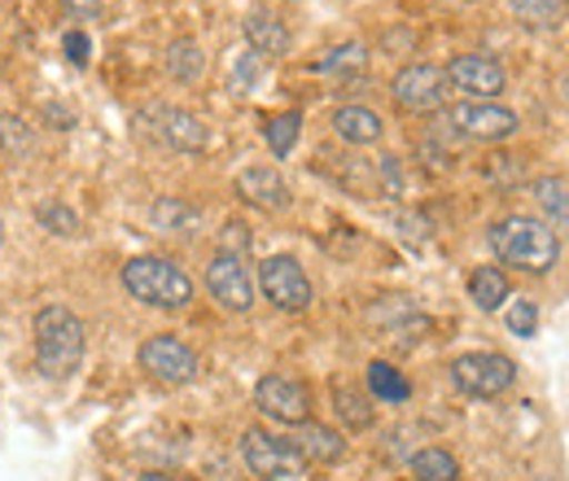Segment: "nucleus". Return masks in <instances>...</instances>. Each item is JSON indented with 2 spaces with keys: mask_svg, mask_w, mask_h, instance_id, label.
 Listing matches in <instances>:
<instances>
[{
  "mask_svg": "<svg viewBox=\"0 0 569 481\" xmlns=\"http://www.w3.org/2000/svg\"><path fill=\"white\" fill-rule=\"evenodd\" d=\"M491 250L503 268L543 275L561 259V237L535 214H508L491 228Z\"/></svg>",
  "mask_w": 569,
  "mask_h": 481,
  "instance_id": "f257e3e1",
  "label": "nucleus"
},
{
  "mask_svg": "<svg viewBox=\"0 0 569 481\" xmlns=\"http://www.w3.org/2000/svg\"><path fill=\"white\" fill-rule=\"evenodd\" d=\"M36 363L49 381H67L83 363V324L67 307H44L36 315Z\"/></svg>",
  "mask_w": 569,
  "mask_h": 481,
  "instance_id": "f03ea898",
  "label": "nucleus"
},
{
  "mask_svg": "<svg viewBox=\"0 0 569 481\" xmlns=\"http://www.w3.org/2000/svg\"><path fill=\"white\" fill-rule=\"evenodd\" d=\"M123 289L144 302V307H162V311H180L193 302V280L180 272L171 259H153L141 254L132 263H123Z\"/></svg>",
  "mask_w": 569,
  "mask_h": 481,
  "instance_id": "7ed1b4c3",
  "label": "nucleus"
},
{
  "mask_svg": "<svg viewBox=\"0 0 569 481\" xmlns=\"http://www.w3.org/2000/svg\"><path fill=\"white\" fill-rule=\"evenodd\" d=\"M241 455H246V469L263 481H298L307 473V460L293 451V442L272 438V433H263V429H246Z\"/></svg>",
  "mask_w": 569,
  "mask_h": 481,
  "instance_id": "20e7f679",
  "label": "nucleus"
},
{
  "mask_svg": "<svg viewBox=\"0 0 569 481\" xmlns=\"http://www.w3.org/2000/svg\"><path fill=\"white\" fill-rule=\"evenodd\" d=\"M451 381L473 394V399H496L503 394L512 381H517V363L508 354H491V350H478V354H460L451 363Z\"/></svg>",
  "mask_w": 569,
  "mask_h": 481,
  "instance_id": "39448f33",
  "label": "nucleus"
},
{
  "mask_svg": "<svg viewBox=\"0 0 569 481\" xmlns=\"http://www.w3.org/2000/svg\"><path fill=\"white\" fill-rule=\"evenodd\" d=\"M390 92H395L399 110H412V114H433V110H442V101L451 97V83H447V70L417 62V67H403L399 74H395Z\"/></svg>",
  "mask_w": 569,
  "mask_h": 481,
  "instance_id": "423d86ee",
  "label": "nucleus"
},
{
  "mask_svg": "<svg viewBox=\"0 0 569 481\" xmlns=\"http://www.w3.org/2000/svg\"><path fill=\"white\" fill-rule=\"evenodd\" d=\"M259 289H263V298H268L272 307H281V311H307V307H311V280L302 272V263L289 259V254L263 259V268H259Z\"/></svg>",
  "mask_w": 569,
  "mask_h": 481,
  "instance_id": "0eeeda50",
  "label": "nucleus"
},
{
  "mask_svg": "<svg viewBox=\"0 0 569 481\" xmlns=\"http://www.w3.org/2000/svg\"><path fill=\"white\" fill-rule=\"evenodd\" d=\"M141 368L153 381H162V385H189L198 377V354L180 338L158 333V338H149L141 345Z\"/></svg>",
  "mask_w": 569,
  "mask_h": 481,
  "instance_id": "6e6552de",
  "label": "nucleus"
},
{
  "mask_svg": "<svg viewBox=\"0 0 569 481\" xmlns=\"http://www.w3.org/2000/svg\"><path fill=\"white\" fill-rule=\"evenodd\" d=\"M447 119H451V128H456L460 137L487 140V144L508 140L517 132V114H512L508 106H496V101H460V106H451Z\"/></svg>",
  "mask_w": 569,
  "mask_h": 481,
  "instance_id": "1a4fd4ad",
  "label": "nucleus"
},
{
  "mask_svg": "<svg viewBox=\"0 0 569 481\" xmlns=\"http://www.w3.org/2000/svg\"><path fill=\"white\" fill-rule=\"evenodd\" d=\"M207 289L223 311H250L254 307V280L246 259L237 254H214L211 268H207Z\"/></svg>",
  "mask_w": 569,
  "mask_h": 481,
  "instance_id": "9d476101",
  "label": "nucleus"
},
{
  "mask_svg": "<svg viewBox=\"0 0 569 481\" xmlns=\"http://www.w3.org/2000/svg\"><path fill=\"white\" fill-rule=\"evenodd\" d=\"M254 403H259V412L281 420V424H302L311 415V390L293 377H263L254 385Z\"/></svg>",
  "mask_w": 569,
  "mask_h": 481,
  "instance_id": "9b49d317",
  "label": "nucleus"
},
{
  "mask_svg": "<svg viewBox=\"0 0 569 481\" xmlns=\"http://www.w3.org/2000/svg\"><path fill=\"white\" fill-rule=\"evenodd\" d=\"M447 83L460 88V92H473V97L491 101L496 92H503V70H499V62L487 58V53H460V58H451V67H447Z\"/></svg>",
  "mask_w": 569,
  "mask_h": 481,
  "instance_id": "f8f14e48",
  "label": "nucleus"
},
{
  "mask_svg": "<svg viewBox=\"0 0 569 481\" xmlns=\"http://www.w3.org/2000/svg\"><path fill=\"white\" fill-rule=\"evenodd\" d=\"M153 114V123H158V137L167 140L171 149H180V153H202L207 144H211V132H207V123L198 119V114H189V110H149Z\"/></svg>",
  "mask_w": 569,
  "mask_h": 481,
  "instance_id": "ddd939ff",
  "label": "nucleus"
},
{
  "mask_svg": "<svg viewBox=\"0 0 569 481\" xmlns=\"http://www.w3.org/2000/svg\"><path fill=\"white\" fill-rule=\"evenodd\" d=\"M237 198H246L250 207H263V210H284L289 207V184L281 180L277 167H246L237 176Z\"/></svg>",
  "mask_w": 569,
  "mask_h": 481,
  "instance_id": "4468645a",
  "label": "nucleus"
},
{
  "mask_svg": "<svg viewBox=\"0 0 569 481\" xmlns=\"http://www.w3.org/2000/svg\"><path fill=\"white\" fill-rule=\"evenodd\" d=\"M293 451H298L307 464H338V460L347 455V438L333 433L329 424L302 420V424H298V438H293Z\"/></svg>",
  "mask_w": 569,
  "mask_h": 481,
  "instance_id": "2eb2a0df",
  "label": "nucleus"
},
{
  "mask_svg": "<svg viewBox=\"0 0 569 481\" xmlns=\"http://www.w3.org/2000/svg\"><path fill=\"white\" fill-rule=\"evenodd\" d=\"M246 40L263 58H284L289 53V31H284L281 18H272V13H250L246 18Z\"/></svg>",
  "mask_w": 569,
  "mask_h": 481,
  "instance_id": "dca6fc26",
  "label": "nucleus"
},
{
  "mask_svg": "<svg viewBox=\"0 0 569 481\" xmlns=\"http://www.w3.org/2000/svg\"><path fill=\"white\" fill-rule=\"evenodd\" d=\"M535 202L543 210V223L552 232H569V184L557 176H543L535 180Z\"/></svg>",
  "mask_w": 569,
  "mask_h": 481,
  "instance_id": "f3484780",
  "label": "nucleus"
},
{
  "mask_svg": "<svg viewBox=\"0 0 569 481\" xmlns=\"http://www.w3.org/2000/svg\"><path fill=\"white\" fill-rule=\"evenodd\" d=\"M333 132L347 144H372V140H381V119L368 106H342L333 114Z\"/></svg>",
  "mask_w": 569,
  "mask_h": 481,
  "instance_id": "a211bd4d",
  "label": "nucleus"
},
{
  "mask_svg": "<svg viewBox=\"0 0 569 481\" xmlns=\"http://www.w3.org/2000/svg\"><path fill=\"white\" fill-rule=\"evenodd\" d=\"M368 390H372V399H381V403H408V394H412V385H408V377L399 372V368H390V363H368Z\"/></svg>",
  "mask_w": 569,
  "mask_h": 481,
  "instance_id": "6ab92c4d",
  "label": "nucleus"
},
{
  "mask_svg": "<svg viewBox=\"0 0 569 481\" xmlns=\"http://www.w3.org/2000/svg\"><path fill=\"white\" fill-rule=\"evenodd\" d=\"M202 70H207V58H202L198 40H171V49H167V74L171 79L193 83V79H202Z\"/></svg>",
  "mask_w": 569,
  "mask_h": 481,
  "instance_id": "aec40b11",
  "label": "nucleus"
},
{
  "mask_svg": "<svg viewBox=\"0 0 569 481\" xmlns=\"http://www.w3.org/2000/svg\"><path fill=\"white\" fill-rule=\"evenodd\" d=\"M469 298L482 307V311H499L508 302V280L499 268H478L469 275Z\"/></svg>",
  "mask_w": 569,
  "mask_h": 481,
  "instance_id": "412c9836",
  "label": "nucleus"
},
{
  "mask_svg": "<svg viewBox=\"0 0 569 481\" xmlns=\"http://www.w3.org/2000/svg\"><path fill=\"white\" fill-rule=\"evenodd\" d=\"M412 478L417 481H456L460 478V464H456V455H451V451H442V447H426V451H417V455H412Z\"/></svg>",
  "mask_w": 569,
  "mask_h": 481,
  "instance_id": "4be33fe9",
  "label": "nucleus"
},
{
  "mask_svg": "<svg viewBox=\"0 0 569 481\" xmlns=\"http://www.w3.org/2000/svg\"><path fill=\"white\" fill-rule=\"evenodd\" d=\"M149 219H153L162 232H193V228H198V210L184 207L180 198H162L158 207L149 210Z\"/></svg>",
  "mask_w": 569,
  "mask_h": 481,
  "instance_id": "5701e85b",
  "label": "nucleus"
},
{
  "mask_svg": "<svg viewBox=\"0 0 569 481\" xmlns=\"http://www.w3.org/2000/svg\"><path fill=\"white\" fill-rule=\"evenodd\" d=\"M298 132H302V114H293V110H289V114H272V119L263 123V140L272 144L277 158H284V153L298 144Z\"/></svg>",
  "mask_w": 569,
  "mask_h": 481,
  "instance_id": "b1692460",
  "label": "nucleus"
},
{
  "mask_svg": "<svg viewBox=\"0 0 569 481\" xmlns=\"http://www.w3.org/2000/svg\"><path fill=\"white\" fill-rule=\"evenodd\" d=\"M508 4L530 27H561V18H566V0H508Z\"/></svg>",
  "mask_w": 569,
  "mask_h": 481,
  "instance_id": "393cba45",
  "label": "nucleus"
},
{
  "mask_svg": "<svg viewBox=\"0 0 569 481\" xmlns=\"http://www.w3.org/2000/svg\"><path fill=\"white\" fill-rule=\"evenodd\" d=\"M333 403H338V415L351 424V429H363V424H372V408H368V399L351 390V385H338L333 390Z\"/></svg>",
  "mask_w": 569,
  "mask_h": 481,
  "instance_id": "a878e982",
  "label": "nucleus"
},
{
  "mask_svg": "<svg viewBox=\"0 0 569 481\" xmlns=\"http://www.w3.org/2000/svg\"><path fill=\"white\" fill-rule=\"evenodd\" d=\"M36 219H40L49 232H58V237H79V214H74L67 202H40V207H36Z\"/></svg>",
  "mask_w": 569,
  "mask_h": 481,
  "instance_id": "bb28decb",
  "label": "nucleus"
},
{
  "mask_svg": "<svg viewBox=\"0 0 569 481\" xmlns=\"http://www.w3.org/2000/svg\"><path fill=\"white\" fill-rule=\"evenodd\" d=\"M0 149H4V153H31V149H36L31 128H27L18 114H0Z\"/></svg>",
  "mask_w": 569,
  "mask_h": 481,
  "instance_id": "cd10ccee",
  "label": "nucleus"
},
{
  "mask_svg": "<svg viewBox=\"0 0 569 481\" xmlns=\"http://www.w3.org/2000/svg\"><path fill=\"white\" fill-rule=\"evenodd\" d=\"M359 67H363V49L359 44H342L329 58L316 62V70H325V74H342V70H359Z\"/></svg>",
  "mask_w": 569,
  "mask_h": 481,
  "instance_id": "c85d7f7f",
  "label": "nucleus"
},
{
  "mask_svg": "<svg viewBox=\"0 0 569 481\" xmlns=\"http://www.w3.org/2000/svg\"><path fill=\"white\" fill-rule=\"evenodd\" d=\"M246 250H250V228L237 223V219L223 223V232H219V254H237V259H241Z\"/></svg>",
  "mask_w": 569,
  "mask_h": 481,
  "instance_id": "c756f323",
  "label": "nucleus"
},
{
  "mask_svg": "<svg viewBox=\"0 0 569 481\" xmlns=\"http://www.w3.org/2000/svg\"><path fill=\"white\" fill-rule=\"evenodd\" d=\"M508 329H512L517 338H535V329H539V311H535V302H517V307L508 311Z\"/></svg>",
  "mask_w": 569,
  "mask_h": 481,
  "instance_id": "7c9ffc66",
  "label": "nucleus"
},
{
  "mask_svg": "<svg viewBox=\"0 0 569 481\" xmlns=\"http://www.w3.org/2000/svg\"><path fill=\"white\" fill-rule=\"evenodd\" d=\"M254 74H259V53H246V58L232 67V92L246 97V88L254 83Z\"/></svg>",
  "mask_w": 569,
  "mask_h": 481,
  "instance_id": "2f4dec72",
  "label": "nucleus"
},
{
  "mask_svg": "<svg viewBox=\"0 0 569 481\" xmlns=\"http://www.w3.org/2000/svg\"><path fill=\"white\" fill-rule=\"evenodd\" d=\"M487 176H491V180H503V176L517 180V176H521V158H503V153H499V158L487 162Z\"/></svg>",
  "mask_w": 569,
  "mask_h": 481,
  "instance_id": "473e14b6",
  "label": "nucleus"
},
{
  "mask_svg": "<svg viewBox=\"0 0 569 481\" xmlns=\"http://www.w3.org/2000/svg\"><path fill=\"white\" fill-rule=\"evenodd\" d=\"M67 53H71V62H79V67L88 62L92 44H88V36H83V31H71V36H67Z\"/></svg>",
  "mask_w": 569,
  "mask_h": 481,
  "instance_id": "72a5a7b5",
  "label": "nucleus"
},
{
  "mask_svg": "<svg viewBox=\"0 0 569 481\" xmlns=\"http://www.w3.org/2000/svg\"><path fill=\"white\" fill-rule=\"evenodd\" d=\"M74 13H97L101 9V0H67Z\"/></svg>",
  "mask_w": 569,
  "mask_h": 481,
  "instance_id": "f704fd0d",
  "label": "nucleus"
},
{
  "mask_svg": "<svg viewBox=\"0 0 569 481\" xmlns=\"http://www.w3.org/2000/svg\"><path fill=\"white\" fill-rule=\"evenodd\" d=\"M141 481H176V478H167V473H144Z\"/></svg>",
  "mask_w": 569,
  "mask_h": 481,
  "instance_id": "c9c22d12",
  "label": "nucleus"
},
{
  "mask_svg": "<svg viewBox=\"0 0 569 481\" xmlns=\"http://www.w3.org/2000/svg\"><path fill=\"white\" fill-rule=\"evenodd\" d=\"M561 88H566V101H569V74H566V83H561Z\"/></svg>",
  "mask_w": 569,
  "mask_h": 481,
  "instance_id": "e433bc0d",
  "label": "nucleus"
}]
</instances>
